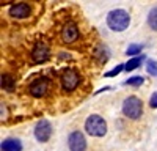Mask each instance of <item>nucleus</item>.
Masks as SVG:
<instances>
[{"instance_id":"nucleus-1","label":"nucleus","mask_w":157,"mask_h":151,"mask_svg":"<svg viewBox=\"0 0 157 151\" xmlns=\"http://www.w3.org/2000/svg\"><path fill=\"white\" fill-rule=\"evenodd\" d=\"M130 24V16L124 10H112L107 14V25L113 32H124Z\"/></svg>"},{"instance_id":"nucleus-2","label":"nucleus","mask_w":157,"mask_h":151,"mask_svg":"<svg viewBox=\"0 0 157 151\" xmlns=\"http://www.w3.org/2000/svg\"><path fill=\"white\" fill-rule=\"evenodd\" d=\"M85 129L93 137H104L107 134V123L101 115H91L85 121Z\"/></svg>"},{"instance_id":"nucleus-3","label":"nucleus","mask_w":157,"mask_h":151,"mask_svg":"<svg viewBox=\"0 0 157 151\" xmlns=\"http://www.w3.org/2000/svg\"><path fill=\"white\" fill-rule=\"evenodd\" d=\"M123 113L130 120H138L143 113V103L137 96H129L123 103Z\"/></svg>"},{"instance_id":"nucleus-4","label":"nucleus","mask_w":157,"mask_h":151,"mask_svg":"<svg viewBox=\"0 0 157 151\" xmlns=\"http://www.w3.org/2000/svg\"><path fill=\"white\" fill-rule=\"evenodd\" d=\"M78 83H80V76L74 69H66L61 74V87L64 91H74Z\"/></svg>"},{"instance_id":"nucleus-5","label":"nucleus","mask_w":157,"mask_h":151,"mask_svg":"<svg viewBox=\"0 0 157 151\" xmlns=\"http://www.w3.org/2000/svg\"><path fill=\"white\" fill-rule=\"evenodd\" d=\"M52 135V124L47 120H39L35 126V137L38 142H47Z\"/></svg>"},{"instance_id":"nucleus-6","label":"nucleus","mask_w":157,"mask_h":151,"mask_svg":"<svg viewBox=\"0 0 157 151\" xmlns=\"http://www.w3.org/2000/svg\"><path fill=\"white\" fill-rule=\"evenodd\" d=\"M68 146L71 151H85L86 149V140L82 132L74 131L68 137Z\"/></svg>"},{"instance_id":"nucleus-7","label":"nucleus","mask_w":157,"mask_h":151,"mask_svg":"<svg viewBox=\"0 0 157 151\" xmlns=\"http://www.w3.org/2000/svg\"><path fill=\"white\" fill-rule=\"evenodd\" d=\"M49 91V80L41 77V79H35L30 85V93L35 98H43Z\"/></svg>"},{"instance_id":"nucleus-8","label":"nucleus","mask_w":157,"mask_h":151,"mask_svg":"<svg viewBox=\"0 0 157 151\" xmlns=\"http://www.w3.org/2000/svg\"><path fill=\"white\" fill-rule=\"evenodd\" d=\"M10 16L11 17H16V19H25V17H29L30 16V13H32V8L29 3H14V5H11L10 6Z\"/></svg>"},{"instance_id":"nucleus-9","label":"nucleus","mask_w":157,"mask_h":151,"mask_svg":"<svg viewBox=\"0 0 157 151\" xmlns=\"http://www.w3.org/2000/svg\"><path fill=\"white\" fill-rule=\"evenodd\" d=\"M32 58L35 63H44L49 58V47L46 43H36L32 49Z\"/></svg>"},{"instance_id":"nucleus-10","label":"nucleus","mask_w":157,"mask_h":151,"mask_svg":"<svg viewBox=\"0 0 157 151\" xmlns=\"http://www.w3.org/2000/svg\"><path fill=\"white\" fill-rule=\"evenodd\" d=\"M61 38L64 43H74L78 38V29L74 22H68L61 30Z\"/></svg>"},{"instance_id":"nucleus-11","label":"nucleus","mask_w":157,"mask_h":151,"mask_svg":"<svg viewBox=\"0 0 157 151\" xmlns=\"http://www.w3.org/2000/svg\"><path fill=\"white\" fill-rule=\"evenodd\" d=\"M2 151H22V143L17 138H5L2 142Z\"/></svg>"},{"instance_id":"nucleus-12","label":"nucleus","mask_w":157,"mask_h":151,"mask_svg":"<svg viewBox=\"0 0 157 151\" xmlns=\"http://www.w3.org/2000/svg\"><path fill=\"white\" fill-rule=\"evenodd\" d=\"M145 60V55H138V57H134V58H130L127 63H126V68H124V71H134V69H137L140 65H141V61Z\"/></svg>"},{"instance_id":"nucleus-13","label":"nucleus","mask_w":157,"mask_h":151,"mask_svg":"<svg viewBox=\"0 0 157 151\" xmlns=\"http://www.w3.org/2000/svg\"><path fill=\"white\" fill-rule=\"evenodd\" d=\"M2 87L6 91H13L14 87H16V79H13L10 74H3L2 76Z\"/></svg>"},{"instance_id":"nucleus-14","label":"nucleus","mask_w":157,"mask_h":151,"mask_svg":"<svg viewBox=\"0 0 157 151\" xmlns=\"http://www.w3.org/2000/svg\"><path fill=\"white\" fill-rule=\"evenodd\" d=\"M94 57L99 60V63H105L109 60V49L105 46H99L94 52Z\"/></svg>"},{"instance_id":"nucleus-15","label":"nucleus","mask_w":157,"mask_h":151,"mask_svg":"<svg viewBox=\"0 0 157 151\" xmlns=\"http://www.w3.org/2000/svg\"><path fill=\"white\" fill-rule=\"evenodd\" d=\"M148 25L152 30H157V6H154L148 14Z\"/></svg>"},{"instance_id":"nucleus-16","label":"nucleus","mask_w":157,"mask_h":151,"mask_svg":"<svg viewBox=\"0 0 157 151\" xmlns=\"http://www.w3.org/2000/svg\"><path fill=\"white\" fill-rule=\"evenodd\" d=\"M143 82H145V77H141V76H134V77H129L124 85H132V87H140Z\"/></svg>"},{"instance_id":"nucleus-17","label":"nucleus","mask_w":157,"mask_h":151,"mask_svg":"<svg viewBox=\"0 0 157 151\" xmlns=\"http://www.w3.org/2000/svg\"><path fill=\"white\" fill-rule=\"evenodd\" d=\"M141 50H143V46H141V44H129L126 54H127V55H137V54H141ZM137 57H138V55H137Z\"/></svg>"},{"instance_id":"nucleus-18","label":"nucleus","mask_w":157,"mask_h":151,"mask_svg":"<svg viewBox=\"0 0 157 151\" xmlns=\"http://www.w3.org/2000/svg\"><path fill=\"white\" fill-rule=\"evenodd\" d=\"M146 71L151 76H157V61L155 60H148L146 63Z\"/></svg>"},{"instance_id":"nucleus-19","label":"nucleus","mask_w":157,"mask_h":151,"mask_svg":"<svg viewBox=\"0 0 157 151\" xmlns=\"http://www.w3.org/2000/svg\"><path fill=\"white\" fill-rule=\"evenodd\" d=\"M124 68H126V65H118V66H116V68H113L112 71L105 72V77H113V76H118L121 71H124Z\"/></svg>"},{"instance_id":"nucleus-20","label":"nucleus","mask_w":157,"mask_h":151,"mask_svg":"<svg viewBox=\"0 0 157 151\" xmlns=\"http://www.w3.org/2000/svg\"><path fill=\"white\" fill-rule=\"evenodd\" d=\"M149 106H151L152 109H157V91L152 93V96H151V99H149Z\"/></svg>"}]
</instances>
